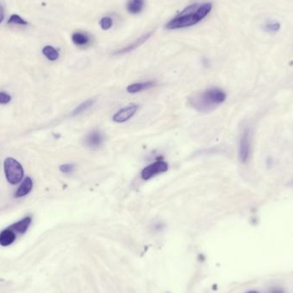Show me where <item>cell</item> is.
<instances>
[{
  "label": "cell",
  "instance_id": "6da1fadb",
  "mask_svg": "<svg viewBox=\"0 0 293 293\" xmlns=\"http://www.w3.org/2000/svg\"><path fill=\"white\" fill-rule=\"evenodd\" d=\"M212 4L210 3L201 4H192L185 8L183 11L173 18L166 24L167 29H177L186 28L197 24L206 18L211 11Z\"/></svg>",
  "mask_w": 293,
  "mask_h": 293
},
{
  "label": "cell",
  "instance_id": "7a4b0ae2",
  "mask_svg": "<svg viewBox=\"0 0 293 293\" xmlns=\"http://www.w3.org/2000/svg\"><path fill=\"white\" fill-rule=\"evenodd\" d=\"M226 99V94L218 88H212L204 90L201 93H196L190 99V103L197 111H207L213 110Z\"/></svg>",
  "mask_w": 293,
  "mask_h": 293
},
{
  "label": "cell",
  "instance_id": "3957f363",
  "mask_svg": "<svg viewBox=\"0 0 293 293\" xmlns=\"http://www.w3.org/2000/svg\"><path fill=\"white\" fill-rule=\"evenodd\" d=\"M4 173L8 182L11 184H17L22 181L24 171L22 165L13 158H7L4 163Z\"/></svg>",
  "mask_w": 293,
  "mask_h": 293
},
{
  "label": "cell",
  "instance_id": "277c9868",
  "mask_svg": "<svg viewBox=\"0 0 293 293\" xmlns=\"http://www.w3.org/2000/svg\"><path fill=\"white\" fill-rule=\"evenodd\" d=\"M167 170H168V164L165 161H155L154 163L148 165L147 166L143 168L141 172V178L144 181H147L155 176L167 172Z\"/></svg>",
  "mask_w": 293,
  "mask_h": 293
},
{
  "label": "cell",
  "instance_id": "5b68a950",
  "mask_svg": "<svg viewBox=\"0 0 293 293\" xmlns=\"http://www.w3.org/2000/svg\"><path fill=\"white\" fill-rule=\"evenodd\" d=\"M251 152V132L250 129H244L240 137L238 157L242 163H246L250 157Z\"/></svg>",
  "mask_w": 293,
  "mask_h": 293
},
{
  "label": "cell",
  "instance_id": "8992f818",
  "mask_svg": "<svg viewBox=\"0 0 293 293\" xmlns=\"http://www.w3.org/2000/svg\"><path fill=\"white\" fill-rule=\"evenodd\" d=\"M104 142H105L104 133L98 129H94L87 134L83 140V144L89 148L96 149L103 145Z\"/></svg>",
  "mask_w": 293,
  "mask_h": 293
},
{
  "label": "cell",
  "instance_id": "52a82bcc",
  "mask_svg": "<svg viewBox=\"0 0 293 293\" xmlns=\"http://www.w3.org/2000/svg\"><path fill=\"white\" fill-rule=\"evenodd\" d=\"M138 108V105H130L127 108H123L113 115L112 120L118 124L128 121L129 118H132L133 116L136 114Z\"/></svg>",
  "mask_w": 293,
  "mask_h": 293
},
{
  "label": "cell",
  "instance_id": "ba28073f",
  "mask_svg": "<svg viewBox=\"0 0 293 293\" xmlns=\"http://www.w3.org/2000/svg\"><path fill=\"white\" fill-rule=\"evenodd\" d=\"M151 36H152V32L146 33L145 35H143L141 38L136 39L133 43L129 45L128 47H124V48H122L120 50L115 52V54H127V53H129V52H131V51L135 50L136 48L139 47L141 45H143L145 41H146L147 39H149V37H150Z\"/></svg>",
  "mask_w": 293,
  "mask_h": 293
},
{
  "label": "cell",
  "instance_id": "9c48e42d",
  "mask_svg": "<svg viewBox=\"0 0 293 293\" xmlns=\"http://www.w3.org/2000/svg\"><path fill=\"white\" fill-rule=\"evenodd\" d=\"M17 238V235L13 230H11L10 227L7 229H4L0 233V245L1 246H9L14 243L15 240Z\"/></svg>",
  "mask_w": 293,
  "mask_h": 293
},
{
  "label": "cell",
  "instance_id": "30bf717a",
  "mask_svg": "<svg viewBox=\"0 0 293 293\" xmlns=\"http://www.w3.org/2000/svg\"><path fill=\"white\" fill-rule=\"evenodd\" d=\"M155 86V82L149 81V82H137L133 83L127 87V92L129 93H136L144 91V90H149Z\"/></svg>",
  "mask_w": 293,
  "mask_h": 293
},
{
  "label": "cell",
  "instance_id": "8fae6325",
  "mask_svg": "<svg viewBox=\"0 0 293 293\" xmlns=\"http://www.w3.org/2000/svg\"><path fill=\"white\" fill-rule=\"evenodd\" d=\"M31 222H32L31 217H25L21 220L20 221L16 222L15 224L11 225L10 228L13 230L16 233L24 234L28 231L29 225H31Z\"/></svg>",
  "mask_w": 293,
  "mask_h": 293
},
{
  "label": "cell",
  "instance_id": "7c38bea8",
  "mask_svg": "<svg viewBox=\"0 0 293 293\" xmlns=\"http://www.w3.org/2000/svg\"><path fill=\"white\" fill-rule=\"evenodd\" d=\"M33 181L30 178H26L24 181L22 183V184L18 188L17 192L15 194L16 198H20L27 196L28 194L32 190Z\"/></svg>",
  "mask_w": 293,
  "mask_h": 293
},
{
  "label": "cell",
  "instance_id": "4fadbf2b",
  "mask_svg": "<svg viewBox=\"0 0 293 293\" xmlns=\"http://www.w3.org/2000/svg\"><path fill=\"white\" fill-rule=\"evenodd\" d=\"M72 41L76 46L83 47V46H87L88 44L90 43V36H88L85 33L76 32L72 35Z\"/></svg>",
  "mask_w": 293,
  "mask_h": 293
},
{
  "label": "cell",
  "instance_id": "5bb4252c",
  "mask_svg": "<svg viewBox=\"0 0 293 293\" xmlns=\"http://www.w3.org/2000/svg\"><path fill=\"white\" fill-rule=\"evenodd\" d=\"M144 7V0H129L127 4V10L131 14H138Z\"/></svg>",
  "mask_w": 293,
  "mask_h": 293
},
{
  "label": "cell",
  "instance_id": "9a60e30c",
  "mask_svg": "<svg viewBox=\"0 0 293 293\" xmlns=\"http://www.w3.org/2000/svg\"><path fill=\"white\" fill-rule=\"evenodd\" d=\"M94 102H95L94 99H89L86 101L80 104L78 107L75 108L74 111H72V116H76V115L81 114V113L84 112V111H88L90 108L93 107Z\"/></svg>",
  "mask_w": 293,
  "mask_h": 293
},
{
  "label": "cell",
  "instance_id": "2e32d148",
  "mask_svg": "<svg viewBox=\"0 0 293 293\" xmlns=\"http://www.w3.org/2000/svg\"><path fill=\"white\" fill-rule=\"evenodd\" d=\"M42 54L45 57H47L50 61L57 60L59 57V54L54 47L52 46H46L42 50Z\"/></svg>",
  "mask_w": 293,
  "mask_h": 293
},
{
  "label": "cell",
  "instance_id": "e0dca14e",
  "mask_svg": "<svg viewBox=\"0 0 293 293\" xmlns=\"http://www.w3.org/2000/svg\"><path fill=\"white\" fill-rule=\"evenodd\" d=\"M8 24H17V25L25 26L28 25V22L23 18H21L18 15L14 14L11 16L8 20Z\"/></svg>",
  "mask_w": 293,
  "mask_h": 293
},
{
  "label": "cell",
  "instance_id": "ac0fdd59",
  "mask_svg": "<svg viewBox=\"0 0 293 293\" xmlns=\"http://www.w3.org/2000/svg\"><path fill=\"white\" fill-rule=\"evenodd\" d=\"M100 24L103 30H108L112 26V19L109 17H105L100 20Z\"/></svg>",
  "mask_w": 293,
  "mask_h": 293
},
{
  "label": "cell",
  "instance_id": "d6986e66",
  "mask_svg": "<svg viewBox=\"0 0 293 293\" xmlns=\"http://www.w3.org/2000/svg\"><path fill=\"white\" fill-rule=\"evenodd\" d=\"M60 171L63 172V173H65V174H70V173H72V172H74V170H75V165L72 164H65L62 165H60Z\"/></svg>",
  "mask_w": 293,
  "mask_h": 293
},
{
  "label": "cell",
  "instance_id": "ffe728a7",
  "mask_svg": "<svg viewBox=\"0 0 293 293\" xmlns=\"http://www.w3.org/2000/svg\"><path fill=\"white\" fill-rule=\"evenodd\" d=\"M280 29V24L279 22H270L266 25V29L268 32L275 33L279 31Z\"/></svg>",
  "mask_w": 293,
  "mask_h": 293
},
{
  "label": "cell",
  "instance_id": "44dd1931",
  "mask_svg": "<svg viewBox=\"0 0 293 293\" xmlns=\"http://www.w3.org/2000/svg\"><path fill=\"white\" fill-rule=\"evenodd\" d=\"M11 95H9L8 93H4V92H0V104L4 105L8 104L11 101Z\"/></svg>",
  "mask_w": 293,
  "mask_h": 293
},
{
  "label": "cell",
  "instance_id": "7402d4cb",
  "mask_svg": "<svg viewBox=\"0 0 293 293\" xmlns=\"http://www.w3.org/2000/svg\"><path fill=\"white\" fill-rule=\"evenodd\" d=\"M4 6L0 4V23L4 21Z\"/></svg>",
  "mask_w": 293,
  "mask_h": 293
},
{
  "label": "cell",
  "instance_id": "603a6c76",
  "mask_svg": "<svg viewBox=\"0 0 293 293\" xmlns=\"http://www.w3.org/2000/svg\"><path fill=\"white\" fill-rule=\"evenodd\" d=\"M247 293H258L257 292H255V291H250V292H248Z\"/></svg>",
  "mask_w": 293,
  "mask_h": 293
}]
</instances>
